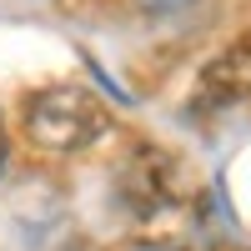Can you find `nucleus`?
<instances>
[{
	"instance_id": "1",
	"label": "nucleus",
	"mask_w": 251,
	"mask_h": 251,
	"mask_svg": "<svg viewBox=\"0 0 251 251\" xmlns=\"http://www.w3.org/2000/svg\"><path fill=\"white\" fill-rule=\"evenodd\" d=\"M111 131L106 100L86 86H46L25 100V141L46 156H80Z\"/></svg>"
},
{
	"instance_id": "4",
	"label": "nucleus",
	"mask_w": 251,
	"mask_h": 251,
	"mask_svg": "<svg viewBox=\"0 0 251 251\" xmlns=\"http://www.w3.org/2000/svg\"><path fill=\"white\" fill-rule=\"evenodd\" d=\"M196 0H141V10L146 15H156V20H176V15H186Z\"/></svg>"
},
{
	"instance_id": "3",
	"label": "nucleus",
	"mask_w": 251,
	"mask_h": 251,
	"mask_svg": "<svg viewBox=\"0 0 251 251\" xmlns=\"http://www.w3.org/2000/svg\"><path fill=\"white\" fill-rule=\"evenodd\" d=\"M196 111H231L241 100H251V35L231 40L226 50H216L196 75Z\"/></svg>"
},
{
	"instance_id": "2",
	"label": "nucleus",
	"mask_w": 251,
	"mask_h": 251,
	"mask_svg": "<svg viewBox=\"0 0 251 251\" xmlns=\"http://www.w3.org/2000/svg\"><path fill=\"white\" fill-rule=\"evenodd\" d=\"M116 191L131 206V216H161L176 211L181 201V166L161 151V146H136L116 171Z\"/></svg>"
},
{
	"instance_id": "5",
	"label": "nucleus",
	"mask_w": 251,
	"mask_h": 251,
	"mask_svg": "<svg viewBox=\"0 0 251 251\" xmlns=\"http://www.w3.org/2000/svg\"><path fill=\"white\" fill-rule=\"evenodd\" d=\"M0 166H5V121H0Z\"/></svg>"
}]
</instances>
